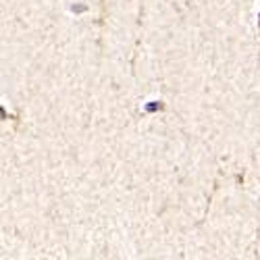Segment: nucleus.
<instances>
[{
    "mask_svg": "<svg viewBox=\"0 0 260 260\" xmlns=\"http://www.w3.org/2000/svg\"><path fill=\"white\" fill-rule=\"evenodd\" d=\"M162 108H165V104H162L160 100H152V102L144 104V111H146L148 115H152V113H158V111H162Z\"/></svg>",
    "mask_w": 260,
    "mask_h": 260,
    "instance_id": "obj_1",
    "label": "nucleus"
},
{
    "mask_svg": "<svg viewBox=\"0 0 260 260\" xmlns=\"http://www.w3.org/2000/svg\"><path fill=\"white\" fill-rule=\"evenodd\" d=\"M85 11H88V7H85V5H73V7H71V13H75V15L85 13Z\"/></svg>",
    "mask_w": 260,
    "mask_h": 260,
    "instance_id": "obj_2",
    "label": "nucleus"
},
{
    "mask_svg": "<svg viewBox=\"0 0 260 260\" xmlns=\"http://www.w3.org/2000/svg\"><path fill=\"white\" fill-rule=\"evenodd\" d=\"M258 27H260V13H258Z\"/></svg>",
    "mask_w": 260,
    "mask_h": 260,
    "instance_id": "obj_3",
    "label": "nucleus"
}]
</instances>
